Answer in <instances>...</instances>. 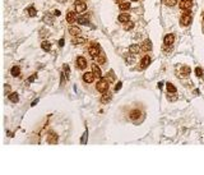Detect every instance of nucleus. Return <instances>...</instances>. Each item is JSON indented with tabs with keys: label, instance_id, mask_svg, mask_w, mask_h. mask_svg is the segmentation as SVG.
I'll return each instance as SVG.
<instances>
[{
	"label": "nucleus",
	"instance_id": "1",
	"mask_svg": "<svg viewBox=\"0 0 204 175\" xmlns=\"http://www.w3.org/2000/svg\"><path fill=\"white\" fill-rule=\"evenodd\" d=\"M88 54L92 59H97V56L101 54V49L97 43H91L89 49H88Z\"/></svg>",
	"mask_w": 204,
	"mask_h": 175
},
{
	"label": "nucleus",
	"instance_id": "2",
	"mask_svg": "<svg viewBox=\"0 0 204 175\" xmlns=\"http://www.w3.org/2000/svg\"><path fill=\"white\" fill-rule=\"evenodd\" d=\"M96 88H97V91H100V92H106L107 91V88H108V81L105 78V79H100L98 82H97V84H96Z\"/></svg>",
	"mask_w": 204,
	"mask_h": 175
},
{
	"label": "nucleus",
	"instance_id": "3",
	"mask_svg": "<svg viewBox=\"0 0 204 175\" xmlns=\"http://www.w3.org/2000/svg\"><path fill=\"white\" fill-rule=\"evenodd\" d=\"M86 10H87V5L84 1H80V0L75 1V12L77 13H83Z\"/></svg>",
	"mask_w": 204,
	"mask_h": 175
},
{
	"label": "nucleus",
	"instance_id": "4",
	"mask_svg": "<svg viewBox=\"0 0 204 175\" xmlns=\"http://www.w3.org/2000/svg\"><path fill=\"white\" fill-rule=\"evenodd\" d=\"M190 23H191V17H190V14L184 13V14L181 15V18H180V24H181V26H189Z\"/></svg>",
	"mask_w": 204,
	"mask_h": 175
},
{
	"label": "nucleus",
	"instance_id": "5",
	"mask_svg": "<svg viewBox=\"0 0 204 175\" xmlns=\"http://www.w3.org/2000/svg\"><path fill=\"white\" fill-rule=\"evenodd\" d=\"M77 67H78V69H84L87 67V60L83 56H78L77 58Z\"/></svg>",
	"mask_w": 204,
	"mask_h": 175
},
{
	"label": "nucleus",
	"instance_id": "6",
	"mask_svg": "<svg viewBox=\"0 0 204 175\" xmlns=\"http://www.w3.org/2000/svg\"><path fill=\"white\" fill-rule=\"evenodd\" d=\"M193 6V0H181L180 3V8L184 10H189Z\"/></svg>",
	"mask_w": 204,
	"mask_h": 175
},
{
	"label": "nucleus",
	"instance_id": "7",
	"mask_svg": "<svg viewBox=\"0 0 204 175\" xmlns=\"http://www.w3.org/2000/svg\"><path fill=\"white\" fill-rule=\"evenodd\" d=\"M173 41H175V36L172 35V33H169V35L165 36V40H163V43L166 45V46H170L173 43Z\"/></svg>",
	"mask_w": 204,
	"mask_h": 175
},
{
	"label": "nucleus",
	"instance_id": "8",
	"mask_svg": "<svg viewBox=\"0 0 204 175\" xmlns=\"http://www.w3.org/2000/svg\"><path fill=\"white\" fill-rule=\"evenodd\" d=\"M149 64H151V58L147 55V56H144V58L142 59V62H140V68H142V69H145Z\"/></svg>",
	"mask_w": 204,
	"mask_h": 175
},
{
	"label": "nucleus",
	"instance_id": "9",
	"mask_svg": "<svg viewBox=\"0 0 204 175\" xmlns=\"http://www.w3.org/2000/svg\"><path fill=\"white\" fill-rule=\"evenodd\" d=\"M142 49H143V51H151V50H152V42H151L149 40L143 41V43H142Z\"/></svg>",
	"mask_w": 204,
	"mask_h": 175
},
{
	"label": "nucleus",
	"instance_id": "10",
	"mask_svg": "<svg viewBox=\"0 0 204 175\" xmlns=\"http://www.w3.org/2000/svg\"><path fill=\"white\" fill-rule=\"evenodd\" d=\"M83 79H84V82H87V83H91V82H93V79H95V75H93V73H91V72H87V73H84V75H83Z\"/></svg>",
	"mask_w": 204,
	"mask_h": 175
},
{
	"label": "nucleus",
	"instance_id": "11",
	"mask_svg": "<svg viewBox=\"0 0 204 175\" xmlns=\"http://www.w3.org/2000/svg\"><path fill=\"white\" fill-rule=\"evenodd\" d=\"M129 21H130V15H129V14L123 13V14L119 15V22H120V23H128Z\"/></svg>",
	"mask_w": 204,
	"mask_h": 175
},
{
	"label": "nucleus",
	"instance_id": "12",
	"mask_svg": "<svg viewBox=\"0 0 204 175\" xmlns=\"http://www.w3.org/2000/svg\"><path fill=\"white\" fill-rule=\"evenodd\" d=\"M111 97H112V93L111 92H105L103 95H102V97H101V101L102 102H108L110 100H111Z\"/></svg>",
	"mask_w": 204,
	"mask_h": 175
},
{
	"label": "nucleus",
	"instance_id": "13",
	"mask_svg": "<svg viewBox=\"0 0 204 175\" xmlns=\"http://www.w3.org/2000/svg\"><path fill=\"white\" fill-rule=\"evenodd\" d=\"M140 116H142V111H139V110H133V111L130 112V118H132L133 120L139 119Z\"/></svg>",
	"mask_w": 204,
	"mask_h": 175
},
{
	"label": "nucleus",
	"instance_id": "14",
	"mask_svg": "<svg viewBox=\"0 0 204 175\" xmlns=\"http://www.w3.org/2000/svg\"><path fill=\"white\" fill-rule=\"evenodd\" d=\"M92 70H93V75L97 78H101V70L96 64H92Z\"/></svg>",
	"mask_w": 204,
	"mask_h": 175
},
{
	"label": "nucleus",
	"instance_id": "15",
	"mask_svg": "<svg viewBox=\"0 0 204 175\" xmlns=\"http://www.w3.org/2000/svg\"><path fill=\"white\" fill-rule=\"evenodd\" d=\"M67 21H68L69 23H73V22H75V21H77L75 13H71V12H69L68 14H67Z\"/></svg>",
	"mask_w": 204,
	"mask_h": 175
},
{
	"label": "nucleus",
	"instance_id": "16",
	"mask_svg": "<svg viewBox=\"0 0 204 175\" xmlns=\"http://www.w3.org/2000/svg\"><path fill=\"white\" fill-rule=\"evenodd\" d=\"M47 141H49L50 143H54V144H55V143L58 142V136H56L55 133H50L49 137H47Z\"/></svg>",
	"mask_w": 204,
	"mask_h": 175
},
{
	"label": "nucleus",
	"instance_id": "17",
	"mask_svg": "<svg viewBox=\"0 0 204 175\" xmlns=\"http://www.w3.org/2000/svg\"><path fill=\"white\" fill-rule=\"evenodd\" d=\"M41 47H42L43 50H46V51H50V50H51V43H50L49 41H42V42H41Z\"/></svg>",
	"mask_w": 204,
	"mask_h": 175
},
{
	"label": "nucleus",
	"instance_id": "18",
	"mask_svg": "<svg viewBox=\"0 0 204 175\" xmlns=\"http://www.w3.org/2000/svg\"><path fill=\"white\" fill-rule=\"evenodd\" d=\"M69 33L71 36H78L80 33V30H79L78 27H70V28H69Z\"/></svg>",
	"mask_w": 204,
	"mask_h": 175
},
{
	"label": "nucleus",
	"instance_id": "19",
	"mask_svg": "<svg viewBox=\"0 0 204 175\" xmlns=\"http://www.w3.org/2000/svg\"><path fill=\"white\" fill-rule=\"evenodd\" d=\"M189 74H190V68H189V67L185 65V67L181 68V74H180V77H182V75H184V77H188Z\"/></svg>",
	"mask_w": 204,
	"mask_h": 175
},
{
	"label": "nucleus",
	"instance_id": "20",
	"mask_svg": "<svg viewBox=\"0 0 204 175\" xmlns=\"http://www.w3.org/2000/svg\"><path fill=\"white\" fill-rule=\"evenodd\" d=\"M9 100H10L12 102H18V100H19V96H18V93H17V92H13V93H10V95H9Z\"/></svg>",
	"mask_w": 204,
	"mask_h": 175
},
{
	"label": "nucleus",
	"instance_id": "21",
	"mask_svg": "<svg viewBox=\"0 0 204 175\" xmlns=\"http://www.w3.org/2000/svg\"><path fill=\"white\" fill-rule=\"evenodd\" d=\"M129 50H130L132 54H138V52L140 51V46H139V45H132V46L129 47Z\"/></svg>",
	"mask_w": 204,
	"mask_h": 175
},
{
	"label": "nucleus",
	"instance_id": "22",
	"mask_svg": "<svg viewBox=\"0 0 204 175\" xmlns=\"http://www.w3.org/2000/svg\"><path fill=\"white\" fill-rule=\"evenodd\" d=\"M106 79H107L108 82H112V81L115 79V73H114V70H110V72L107 73V75H106Z\"/></svg>",
	"mask_w": 204,
	"mask_h": 175
},
{
	"label": "nucleus",
	"instance_id": "23",
	"mask_svg": "<svg viewBox=\"0 0 204 175\" xmlns=\"http://www.w3.org/2000/svg\"><path fill=\"white\" fill-rule=\"evenodd\" d=\"M10 73H12V75L17 77V75H19V73H21V68H19V67H13L12 70H10Z\"/></svg>",
	"mask_w": 204,
	"mask_h": 175
},
{
	"label": "nucleus",
	"instance_id": "24",
	"mask_svg": "<svg viewBox=\"0 0 204 175\" xmlns=\"http://www.w3.org/2000/svg\"><path fill=\"white\" fill-rule=\"evenodd\" d=\"M167 92L169 93H175L176 92V87L172 83H167Z\"/></svg>",
	"mask_w": 204,
	"mask_h": 175
},
{
	"label": "nucleus",
	"instance_id": "25",
	"mask_svg": "<svg viewBox=\"0 0 204 175\" xmlns=\"http://www.w3.org/2000/svg\"><path fill=\"white\" fill-rule=\"evenodd\" d=\"M97 62H98L100 64H103V63L106 62V56H105V54H103L102 51H101V54L97 56Z\"/></svg>",
	"mask_w": 204,
	"mask_h": 175
},
{
	"label": "nucleus",
	"instance_id": "26",
	"mask_svg": "<svg viewBox=\"0 0 204 175\" xmlns=\"http://www.w3.org/2000/svg\"><path fill=\"white\" fill-rule=\"evenodd\" d=\"M120 9H121V10H128V9H130V3H121V4H120Z\"/></svg>",
	"mask_w": 204,
	"mask_h": 175
},
{
	"label": "nucleus",
	"instance_id": "27",
	"mask_svg": "<svg viewBox=\"0 0 204 175\" xmlns=\"http://www.w3.org/2000/svg\"><path fill=\"white\" fill-rule=\"evenodd\" d=\"M78 22H79L80 24H88V23H89L87 17H80V18H78Z\"/></svg>",
	"mask_w": 204,
	"mask_h": 175
},
{
	"label": "nucleus",
	"instance_id": "28",
	"mask_svg": "<svg viewBox=\"0 0 204 175\" xmlns=\"http://www.w3.org/2000/svg\"><path fill=\"white\" fill-rule=\"evenodd\" d=\"M84 41H86V40H84L83 37H82V38H80V37H77V38L73 40V43H74V45H79V43H83Z\"/></svg>",
	"mask_w": 204,
	"mask_h": 175
},
{
	"label": "nucleus",
	"instance_id": "29",
	"mask_svg": "<svg viewBox=\"0 0 204 175\" xmlns=\"http://www.w3.org/2000/svg\"><path fill=\"white\" fill-rule=\"evenodd\" d=\"M165 4L169 5V6H173L177 4V0H165Z\"/></svg>",
	"mask_w": 204,
	"mask_h": 175
},
{
	"label": "nucleus",
	"instance_id": "30",
	"mask_svg": "<svg viewBox=\"0 0 204 175\" xmlns=\"http://www.w3.org/2000/svg\"><path fill=\"white\" fill-rule=\"evenodd\" d=\"M27 10H28V14H30L31 17H34V15H36V9H34L33 6H30Z\"/></svg>",
	"mask_w": 204,
	"mask_h": 175
},
{
	"label": "nucleus",
	"instance_id": "31",
	"mask_svg": "<svg viewBox=\"0 0 204 175\" xmlns=\"http://www.w3.org/2000/svg\"><path fill=\"white\" fill-rule=\"evenodd\" d=\"M133 27H134V23L129 21V22L126 23V26H125V30H126V31H129V30H133Z\"/></svg>",
	"mask_w": 204,
	"mask_h": 175
},
{
	"label": "nucleus",
	"instance_id": "32",
	"mask_svg": "<svg viewBox=\"0 0 204 175\" xmlns=\"http://www.w3.org/2000/svg\"><path fill=\"white\" fill-rule=\"evenodd\" d=\"M195 74H197L198 77H202V75H203V70H202V68H197V69H195Z\"/></svg>",
	"mask_w": 204,
	"mask_h": 175
},
{
	"label": "nucleus",
	"instance_id": "33",
	"mask_svg": "<svg viewBox=\"0 0 204 175\" xmlns=\"http://www.w3.org/2000/svg\"><path fill=\"white\" fill-rule=\"evenodd\" d=\"M126 63H128V64L134 63V56H133V58H132V56H126Z\"/></svg>",
	"mask_w": 204,
	"mask_h": 175
},
{
	"label": "nucleus",
	"instance_id": "34",
	"mask_svg": "<svg viewBox=\"0 0 204 175\" xmlns=\"http://www.w3.org/2000/svg\"><path fill=\"white\" fill-rule=\"evenodd\" d=\"M167 97H169V100H170V101L176 100V95H175V93H169V96H167Z\"/></svg>",
	"mask_w": 204,
	"mask_h": 175
},
{
	"label": "nucleus",
	"instance_id": "35",
	"mask_svg": "<svg viewBox=\"0 0 204 175\" xmlns=\"http://www.w3.org/2000/svg\"><path fill=\"white\" fill-rule=\"evenodd\" d=\"M121 86H123V82H119V83L115 86V91H119V90L121 88Z\"/></svg>",
	"mask_w": 204,
	"mask_h": 175
},
{
	"label": "nucleus",
	"instance_id": "36",
	"mask_svg": "<svg viewBox=\"0 0 204 175\" xmlns=\"http://www.w3.org/2000/svg\"><path fill=\"white\" fill-rule=\"evenodd\" d=\"M64 70H65V75L69 77V67L68 65H64Z\"/></svg>",
	"mask_w": 204,
	"mask_h": 175
},
{
	"label": "nucleus",
	"instance_id": "37",
	"mask_svg": "<svg viewBox=\"0 0 204 175\" xmlns=\"http://www.w3.org/2000/svg\"><path fill=\"white\" fill-rule=\"evenodd\" d=\"M5 93H9V90H10V87H9V84H5Z\"/></svg>",
	"mask_w": 204,
	"mask_h": 175
},
{
	"label": "nucleus",
	"instance_id": "38",
	"mask_svg": "<svg viewBox=\"0 0 204 175\" xmlns=\"http://www.w3.org/2000/svg\"><path fill=\"white\" fill-rule=\"evenodd\" d=\"M59 45H60V46H64V40H63V38L59 40Z\"/></svg>",
	"mask_w": 204,
	"mask_h": 175
},
{
	"label": "nucleus",
	"instance_id": "39",
	"mask_svg": "<svg viewBox=\"0 0 204 175\" xmlns=\"http://www.w3.org/2000/svg\"><path fill=\"white\" fill-rule=\"evenodd\" d=\"M34 78H36V75H33V77H31V78H28V82H32Z\"/></svg>",
	"mask_w": 204,
	"mask_h": 175
},
{
	"label": "nucleus",
	"instance_id": "40",
	"mask_svg": "<svg viewBox=\"0 0 204 175\" xmlns=\"http://www.w3.org/2000/svg\"><path fill=\"white\" fill-rule=\"evenodd\" d=\"M115 3H117V4H121V3H124V0H115Z\"/></svg>",
	"mask_w": 204,
	"mask_h": 175
},
{
	"label": "nucleus",
	"instance_id": "41",
	"mask_svg": "<svg viewBox=\"0 0 204 175\" xmlns=\"http://www.w3.org/2000/svg\"><path fill=\"white\" fill-rule=\"evenodd\" d=\"M58 1H65V0H58Z\"/></svg>",
	"mask_w": 204,
	"mask_h": 175
},
{
	"label": "nucleus",
	"instance_id": "42",
	"mask_svg": "<svg viewBox=\"0 0 204 175\" xmlns=\"http://www.w3.org/2000/svg\"><path fill=\"white\" fill-rule=\"evenodd\" d=\"M133 1H138V0H133Z\"/></svg>",
	"mask_w": 204,
	"mask_h": 175
},
{
	"label": "nucleus",
	"instance_id": "43",
	"mask_svg": "<svg viewBox=\"0 0 204 175\" xmlns=\"http://www.w3.org/2000/svg\"><path fill=\"white\" fill-rule=\"evenodd\" d=\"M203 19H204V14H203Z\"/></svg>",
	"mask_w": 204,
	"mask_h": 175
}]
</instances>
